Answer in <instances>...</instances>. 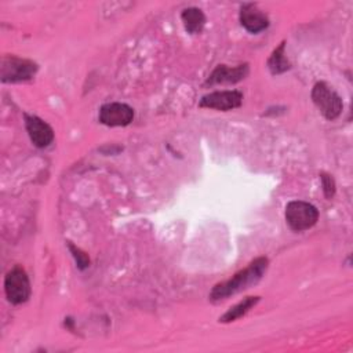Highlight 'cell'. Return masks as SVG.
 Listing matches in <instances>:
<instances>
[{
  "label": "cell",
  "mask_w": 353,
  "mask_h": 353,
  "mask_svg": "<svg viewBox=\"0 0 353 353\" xmlns=\"http://www.w3.org/2000/svg\"><path fill=\"white\" fill-rule=\"evenodd\" d=\"M320 178H321V183H323L324 196H325L327 199H331V197L334 196V193H335V182H334L332 176L328 175V174H325V172H323Z\"/></svg>",
  "instance_id": "15"
},
{
  "label": "cell",
  "mask_w": 353,
  "mask_h": 353,
  "mask_svg": "<svg viewBox=\"0 0 353 353\" xmlns=\"http://www.w3.org/2000/svg\"><path fill=\"white\" fill-rule=\"evenodd\" d=\"M312 99L327 120H334L341 114L343 106L342 99L327 83L319 81L314 84L312 90Z\"/></svg>",
  "instance_id": "4"
},
{
  "label": "cell",
  "mask_w": 353,
  "mask_h": 353,
  "mask_svg": "<svg viewBox=\"0 0 353 353\" xmlns=\"http://www.w3.org/2000/svg\"><path fill=\"white\" fill-rule=\"evenodd\" d=\"M268 263L269 261L265 256L254 259L245 269L237 272L232 279L216 284L210 294V299L218 302L256 284L265 274Z\"/></svg>",
  "instance_id": "1"
},
{
  "label": "cell",
  "mask_w": 353,
  "mask_h": 353,
  "mask_svg": "<svg viewBox=\"0 0 353 353\" xmlns=\"http://www.w3.org/2000/svg\"><path fill=\"white\" fill-rule=\"evenodd\" d=\"M68 247H69V250H70V252H72V255H73V258H74V261H76V263H77V268H79L80 270L87 269V268L90 266V258H88V255H87L85 252H83L79 247L73 245L72 243H68Z\"/></svg>",
  "instance_id": "14"
},
{
  "label": "cell",
  "mask_w": 353,
  "mask_h": 353,
  "mask_svg": "<svg viewBox=\"0 0 353 353\" xmlns=\"http://www.w3.org/2000/svg\"><path fill=\"white\" fill-rule=\"evenodd\" d=\"M25 127L30 141L37 148L48 146L54 139L52 128L40 117L25 114Z\"/></svg>",
  "instance_id": "8"
},
{
  "label": "cell",
  "mask_w": 353,
  "mask_h": 353,
  "mask_svg": "<svg viewBox=\"0 0 353 353\" xmlns=\"http://www.w3.org/2000/svg\"><path fill=\"white\" fill-rule=\"evenodd\" d=\"M317 219H319L317 208L307 201L294 200V201H290L285 207V221L288 226L295 232L310 229L312 226L316 225Z\"/></svg>",
  "instance_id": "2"
},
{
  "label": "cell",
  "mask_w": 353,
  "mask_h": 353,
  "mask_svg": "<svg viewBox=\"0 0 353 353\" xmlns=\"http://www.w3.org/2000/svg\"><path fill=\"white\" fill-rule=\"evenodd\" d=\"M284 47H285V43L283 41L272 52V55H270V58L268 61V68H269L272 74H281V73H284V72H287L290 69V62L284 57Z\"/></svg>",
  "instance_id": "13"
},
{
  "label": "cell",
  "mask_w": 353,
  "mask_h": 353,
  "mask_svg": "<svg viewBox=\"0 0 353 353\" xmlns=\"http://www.w3.org/2000/svg\"><path fill=\"white\" fill-rule=\"evenodd\" d=\"M134 119V110L131 106L121 102L105 103L99 109V121L109 127L128 125Z\"/></svg>",
  "instance_id": "6"
},
{
  "label": "cell",
  "mask_w": 353,
  "mask_h": 353,
  "mask_svg": "<svg viewBox=\"0 0 353 353\" xmlns=\"http://www.w3.org/2000/svg\"><path fill=\"white\" fill-rule=\"evenodd\" d=\"M4 291L7 299L19 305L28 301L30 295V283L26 272L21 266H14L4 279Z\"/></svg>",
  "instance_id": "5"
},
{
  "label": "cell",
  "mask_w": 353,
  "mask_h": 353,
  "mask_svg": "<svg viewBox=\"0 0 353 353\" xmlns=\"http://www.w3.org/2000/svg\"><path fill=\"white\" fill-rule=\"evenodd\" d=\"M181 18L185 25V29L192 34L200 33L205 25V17H204L203 11L196 7L183 10L181 14Z\"/></svg>",
  "instance_id": "11"
},
{
  "label": "cell",
  "mask_w": 353,
  "mask_h": 353,
  "mask_svg": "<svg viewBox=\"0 0 353 353\" xmlns=\"http://www.w3.org/2000/svg\"><path fill=\"white\" fill-rule=\"evenodd\" d=\"M37 72V65L25 58L6 55L1 58L0 77L3 83H19L30 80Z\"/></svg>",
  "instance_id": "3"
},
{
  "label": "cell",
  "mask_w": 353,
  "mask_h": 353,
  "mask_svg": "<svg viewBox=\"0 0 353 353\" xmlns=\"http://www.w3.org/2000/svg\"><path fill=\"white\" fill-rule=\"evenodd\" d=\"M250 69L248 65H239L236 68H229L226 65H218L214 72L210 74V77L207 79L205 84L207 85H214V84H225V83H237L243 79H245V76L248 74Z\"/></svg>",
  "instance_id": "9"
},
{
  "label": "cell",
  "mask_w": 353,
  "mask_h": 353,
  "mask_svg": "<svg viewBox=\"0 0 353 353\" xmlns=\"http://www.w3.org/2000/svg\"><path fill=\"white\" fill-rule=\"evenodd\" d=\"M240 23L250 33H259L268 28L269 19L261 10L256 8V4L247 3L240 8Z\"/></svg>",
  "instance_id": "10"
},
{
  "label": "cell",
  "mask_w": 353,
  "mask_h": 353,
  "mask_svg": "<svg viewBox=\"0 0 353 353\" xmlns=\"http://www.w3.org/2000/svg\"><path fill=\"white\" fill-rule=\"evenodd\" d=\"M243 94L240 91H215L204 95L200 99V108L216 109V110H232L241 105Z\"/></svg>",
  "instance_id": "7"
},
{
  "label": "cell",
  "mask_w": 353,
  "mask_h": 353,
  "mask_svg": "<svg viewBox=\"0 0 353 353\" xmlns=\"http://www.w3.org/2000/svg\"><path fill=\"white\" fill-rule=\"evenodd\" d=\"M259 302V296H247L234 306H232L222 317H219L221 323H230L240 317H243L250 309H252Z\"/></svg>",
  "instance_id": "12"
}]
</instances>
